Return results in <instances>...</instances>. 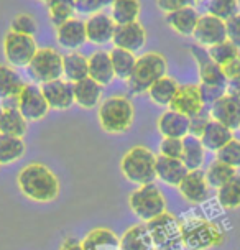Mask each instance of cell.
Masks as SVG:
<instances>
[{"instance_id":"1","label":"cell","mask_w":240,"mask_h":250,"mask_svg":"<svg viewBox=\"0 0 240 250\" xmlns=\"http://www.w3.org/2000/svg\"><path fill=\"white\" fill-rule=\"evenodd\" d=\"M17 185L25 198L35 203H51L60 196L61 185L55 173L43 163H30L17 175Z\"/></svg>"},{"instance_id":"2","label":"cell","mask_w":240,"mask_h":250,"mask_svg":"<svg viewBox=\"0 0 240 250\" xmlns=\"http://www.w3.org/2000/svg\"><path fill=\"white\" fill-rule=\"evenodd\" d=\"M97 119L104 132L120 135L130 130L135 120V107L125 96H110L99 104Z\"/></svg>"},{"instance_id":"3","label":"cell","mask_w":240,"mask_h":250,"mask_svg":"<svg viewBox=\"0 0 240 250\" xmlns=\"http://www.w3.org/2000/svg\"><path fill=\"white\" fill-rule=\"evenodd\" d=\"M166 71H168L166 58L157 51H148L137 56V62L133 66L130 78L125 81L128 91L135 94V96L148 92V89L158 79L166 76Z\"/></svg>"},{"instance_id":"4","label":"cell","mask_w":240,"mask_h":250,"mask_svg":"<svg viewBox=\"0 0 240 250\" xmlns=\"http://www.w3.org/2000/svg\"><path fill=\"white\" fill-rule=\"evenodd\" d=\"M157 155L146 146H133L120 160V171L133 185H150L157 180Z\"/></svg>"},{"instance_id":"5","label":"cell","mask_w":240,"mask_h":250,"mask_svg":"<svg viewBox=\"0 0 240 250\" xmlns=\"http://www.w3.org/2000/svg\"><path fill=\"white\" fill-rule=\"evenodd\" d=\"M183 247L188 250H209L224 244V232L214 222L202 217H189L181 222Z\"/></svg>"},{"instance_id":"6","label":"cell","mask_w":240,"mask_h":250,"mask_svg":"<svg viewBox=\"0 0 240 250\" xmlns=\"http://www.w3.org/2000/svg\"><path fill=\"white\" fill-rule=\"evenodd\" d=\"M128 206L132 212L146 224L152 219L166 212V199L160 188L155 183H150V185H141L132 191L128 196Z\"/></svg>"},{"instance_id":"7","label":"cell","mask_w":240,"mask_h":250,"mask_svg":"<svg viewBox=\"0 0 240 250\" xmlns=\"http://www.w3.org/2000/svg\"><path fill=\"white\" fill-rule=\"evenodd\" d=\"M155 250H180L183 249V234L181 222L170 212H163L161 216L146 222Z\"/></svg>"},{"instance_id":"8","label":"cell","mask_w":240,"mask_h":250,"mask_svg":"<svg viewBox=\"0 0 240 250\" xmlns=\"http://www.w3.org/2000/svg\"><path fill=\"white\" fill-rule=\"evenodd\" d=\"M26 73L35 84H44L63 78V55L55 48H38Z\"/></svg>"},{"instance_id":"9","label":"cell","mask_w":240,"mask_h":250,"mask_svg":"<svg viewBox=\"0 0 240 250\" xmlns=\"http://www.w3.org/2000/svg\"><path fill=\"white\" fill-rule=\"evenodd\" d=\"M2 51L12 68H26L38 51V46L33 37L8 30L2 40Z\"/></svg>"},{"instance_id":"10","label":"cell","mask_w":240,"mask_h":250,"mask_svg":"<svg viewBox=\"0 0 240 250\" xmlns=\"http://www.w3.org/2000/svg\"><path fill=\"white\" fill-rule=\"evenodd\" d=\"M17 109L30 122H40L50 112V105L44 101L41 89L35 83L25 84L17 97Z\"/></svg>"},{"instance_id":"11","label":"cell","mask_w":240,"mask_h":250,"mask_svg":"<svg viewBox=\"0 0 240 250\" xmlns=\"http://www.w3.org/2000/svg\"><path fill=\"white\" fill-rule=\"evenodd\" d=\"M194 40L198 44H201L204 48H211L214 44H219L227 40V33H225V21L217 19L214 15H204L199 17L196 30L193 33Z\"/></svg>"},{"instance_id":"12","label":"cell","mask_w":240,"mask_h":250,"mask_svg":"<svg viewBox=\"0 0 240 250\" xmlns=\"http://www.w3.org/2000/svg\"><path fill=\"white\" fill-rule=\"evenodd\" d=\"M168 109L183 114L186 117H193V115L206 110L198 84H183V86L180 84Z\"/></svg>"},{"instance_id":"13","label":"cell","mask_w":240,"mask_h":250,"mask_svg":"<svg viewBox=\"0 0 240 250\" xmlns=\"http://www.w3.org/2000/svg\"><path fill=\"white\" fill-rule=\"evenodd\" d=\"M209 115L229 130H237L240 128V101L225 92L220 99H217L209 107Z\"/></svg>"},{"instance_id":"14","label":"cell","mask_w":240,"mask_h":250,"mask_svg":"<svg viewBox=\"0 0 240 250\" xmlns=\"http://www.w3.org/2000/svg\"><path fill=\"white\" fill-rule=\"evenodd\" d=\"M41 94L50 105V109L55 110H68L74 104V91L73 83L66 81V79H56V81L44 83L40 86Z\"/></svg>"},{"instance_id":"15","label":"cell","mask_w":240,"mask_h":250,"mask_svg":"<svg viewBox=\"0 0 240 250\" xmlns=\"http://www.w3.org/2000/svg\"><path fill=\"white\" fill-rule=\"evenodd\" d=\"M56 43L61 48L71 51H78L79 48L84 46V43L87 42L86 35V23L84 20H79L76 17L64 21L63 25H60L55 31Z\"/></svg>"},{"instance_id":"16","label":"cell","mask_w":240,"mask_h":250,"mask_svg":"<svg viewBox=\"0 0 240 250\" xmlns=\"http://www.w3.org/2000/svg\"><path fill=\"white\" fill-rule=\"evenodd\" d=\"M114 48H122L130 53H139L146 43V30L140 21L128 25H117L112 38Z\"/></svg>"},{"instance_id":"17","label":"cell","mask_w":240,"mask_h":250,"mask_svg":"<svg viewBox=\"0 0 240 250\" xmlns=\"http://www.w3.org/2000/svg\"><path fill=\"white\" fill-rule=\"evenodd\" d=\"M84 23H86L87 42L94 44H107L112 42L117 25L112 20V17L107 15V13L99 12L94 13V15H89Z\"/></svg>"},{"instance_id":"18","label":"cell","mask_w":240,"mask_h":250,"mask_svg":"<svg viewBox=\"0 0 240 250\" xmlns=\"http://www.w3.org/2000/svg\"><path fill=\"white\" fill-rule=\"evenodd\" d=\"M209 188L211 186L207 185L202 169H194V171H188V175L183 178L178 189L186 201L193 204H201L209 198Z\"/></svg>"},{"instance_id":"19","label":"cell","mask_w":240,"mask_h":250,"mask_svg":"<svg viewBox=\"0 0 240 250\" xmlns=\"http://www.w3.org/2000/svg\"><path fill=\"white\" fill-rule=\"evenodd\" d=\"M157 124L163 138H184L189 133V117L171 109L164 110Z\"/></svg>"},{"instance_id":"20","label":"cell","mask_w":240,"mask_h":250,"mask_svg":"<svg viewBox=\"0 0 240 250\" xmlns=\"http://www.w3.org/2000/svg\"><path fill=\"white\" fill-rule=\"evenodd\" d=\"M199 13L194 7H184L181 10L171 12L164 15V21L175 33L181 37H193L194 30H196Z\"/></svg>"},{"instance_id":"21","label":"cell","mask_w":240,"mask_h":250,"mask_svg":"<svg viewBox=\"0 0 240 250\" xmlns=\"http://www.w3.org/2000/svg\"><path fill=\"white\" fill-rule=\"evenodd\" d=\"M102 87L99 83H96L94 79H91L87 76L86 79L73 84L74 91V104H78L81 109L91 110L100 104L102 99Z\"/></svg>"},{"instance_id":"22","label":"cell","mask_w":240,"mask_h":250,"mask_svg":"<svg viewBox=\"0 0 240 250\" xmlns=\"http://www.w3.org/2000/svg\"><path fill=\"white\" fill-rule=\"evenodd\" d=\"M28 132V120L17 107L2 105L0 109V135L23 138Z\"/></svg>"},{"instance_id":"23","label":"cell","mask_w":240,"mask_h":250,"mask_svg":"<svg viewBox=\"0 0 240 250\" xmlns=\"http://www.w3.org/2000/svg\"><path fill=\"white\" fill-rule=\"evenodd\" d=\"M157 180L168 186H180V183L183 181V178L188 175V168L184 167V163L181 160L168 158V156L158 155L157 156Z\"/></svg>"},{"instance_id":"24","label":"cell","mask_w":240,"mask_h":250,"mask_svg":"<svg viewBox=\"0 0 240 250\" xmlns=\"http://www.w3.org/2000/svg\"><path fill=\"white\" fill-rule=\"evenodd\" d=\"M89 64V78L99 83L102 87L107 86L115 79L112 62L107 51H96L87 58Z\"/></svg>"},{"instance_id":"25","label":"cell","mask_w":240,"mask_h":250,"mask_svg":"<svg viewBox=\"0 0 240 250\" xmlns=\"http://www.w3.org/2000/svg\"><path fill=\"white\" fill-rule=\"evenodd\" d=\"M234 138V132L229 130L227 127H224L222 124L216 122V120H209V124L204 128L202 135L199 137L202 146L206 151H219L225 144H229Z\"/></svg>"},{"instance_id":"26","label":"cell","mask_w":240,"mask_h":250,"mask_svg":"<svg viewBox=\"0 0 240 250\" xmlns=\"http://www.w3.org/2000/svg\"><path fill=\"white\" fill-rule=\"evenodd\" d=\"M120 250H155L148 229L145 224L132 226L120 237Z\"/></svg>"},{"instance_id":"27","label":"cell","mask_w":240,"mask_h":250,"mask_svg":"<svg viewBox=\"0 0 240 250\" xmlns=\"http://www.w3.org/2000/svg\"><path fill=\"white\" fill-rule=\"evenodd\" d=\"M25 83L10 64H0V101L7 102L17 99Z\"/></svg>"},{"instance_id":"28","label":"cell","mask_w":240,"mask_h":250,"mask_svg":"<svg viewBox=\"0 0 240 250\" xmlns=\"http://www.w3.org/2000/svg\"><path fill=\"white\" fill-rule=\"evenodd\" d=\"M84 250H120V239L110 229L97 227L82 239Z\"/></svg>"},{"instance_id":"29","label":"cell","mask_w":240,"mask_h":250,"mask_svg":"<svg viewBox=\"0 0 240 250\" xmlns=\"http://www.w3.org/2000/svg\"><path fill=\"white\" fill-rule=\"evenodd\" d=\"M141 3L140 0H114L110 5V17L115 25L135 23L140 19Z\"/></svg>"},{"instance_id":"30","label":"cell","mask_w":240,"mask_h":250,"mask_svg":"<svg viewBox=\"0 0 240 250\" xmlns=\"http://www.w3.org/2000/svg\"><path fill=\"white\" fill-rule=\"evenodd\" d=\"M204 158H206V148L202 146L201 140L198 137L186 135L183 138V156H181V162L184 163L188 171L201 169L204 165Z\"/></svg>"},{"instance_id":"31","label":"cell","mask_w":240,"mask_h":250,"mask_svg":"<svg viewBox=\"0 0 240 250\" xmlns=\"http://www.w3.org/2000/svg\"><path fill=\"white\" fill-rule=\"evenodd\" d=\"M178 87H180V84L176 83V79L166 74V76H163L161 79H158V81L148 89L146 94H148L150 101H152L153 104L161 105V107H170Z\"/></svg>"},{"instance_id":"32","label":"cell","mask_w":240,"mask_h":250,"mask_svg":"<svg viewBox=\"0 0 240 250\" xmlns=\"http://www.w3.org/2000/svg\"><path fill=\"white\" fill-rule=\"evenodd\" d=\"M63 76L66 81L78 83L81 79H86L89 76L87 58L82 56L78 51H71L63 56Z\"/></svg>"},{"instance_id":"33","label":"cell","mask_w":240,"mask_h":250,"mask_svg":"<svg viewBox=\"0 0 240 250\" xmlns=\"http://www.w3.org/2000/svg\"><path fill=\"white\" fill-rule=\"evenodd\" d=\"M25 151L26 145L23 138L0 135V165L2 167L19 162L21 156L25 155Z\"/></svg>"},{"instance_id":"34","label":"cell","mask_w":240,"mask_h":250,"mask_svg":"<svg viewBox=\"0 0 240 250\" xmlns=\"http://www.w3.org/2000/svg\"><path fill=\"white\" fill-rule=\"evenodd\" d=\"M109 56H110V62H112L115 78L127 81V79L130 78L133 66H135V62H137L135 53L122 50V48H112Z\"/></svg>"},{"instance_id":"35","label":"cell","mask_w":240,"mask_h":250,"mask_svg":"<svg viewBox=\"0 0 240 250\" xmlns=\"http://www.w3.org/2000/svg\"><path fill=\"white\" fill-rule=\"evenodd\" d=\"M204 175H206L209 186L219 189L220 186H224L225 183L230 181L235 175H237V169L219 162V160H214V162L209 163V167L206 171H204Z\"/></svg>"},{"instance_id":"36","label":"cell","mask_w":240,"mask_h":250,"mask_svg":"<svg viewBox=\"0 0 240 250\" xmlns=\"http://www.w3.org/2000/svg\"><path fill=\"white\" fill-rule=\"evenodd\" d=\"M217 201L224 209H239L240 208V175L237 173L232 180L225 183L217 189Z\"/></svg>"},{"instance_id":"37","label":"cell","mask_w":240,"mask_h":250,"mask_svg":"<svg viewBox=\"0 0 240 250\" xmlns=\"http://www.w3.org/2000/svg\"><path fill=\"white\" fill-rule=\"evenodd\" d=\"M46 7H48V17H50V21L55 28L63 25L69 19H73L74 12H76L74 3L71 0H48Z\"/></svg>"},{"instance_id":"38","label":"cell","mask_w":240,"mask_h":250,"mask_svg":"<svg viewBox=\"0 0 240 250\" xmlns=\"http://www.w3.org/2000/svg\"><path fill=\"white\" fill-rule=\"evenodd\" d=\"M198 69H199V78H201V84H209V86H219L227 89V79H225L224 73H222L220 66L216 64L212 60L198 66Z\"/></svg>"},{"instance_id":"39","label":"cell","mask_w":240,"mask_h":250,"mask_svg":"<svg viewBox=\"0 0 240 250\" xmlns=\"http://www.w3.org/2000/svg\"><path fill=\"white\" fill-rule=\"evenodd\" d=\"M207 50L211 60L219 66H224L225 62H229L235 56L240 55V48L235 46L234 43H230L229 40H225V42H222L219 44H214V46L207 48Z\"/></svg>"},{"instance_id":"40","label":"cell","mask_w":240,"mask_h":250,"mask_svg":"<svg viewBox=\"0 0 240 250\" xmlns=\"http://www.w3.org/2000/svg\"><path fill=\"white\" fill-rule=\"evenodd\" d=\"M207 13L225 21L239 13V0H209Z\"/></svg>"},{"instance_id":"41","label":"cell","mask_w":240,"mask_h":250,"mask_svg":"<svg viewBox=\"0 0 240 250\" xmlns=\"http://www.w3.org/2000/svg\"><path fill=\"white\" fill-rule=\"evenodd\" d=\"M216 160L229 165L235 169L240 168V140L232 138L229 144H225L219 151H216Z\"/></svg>"},{"instance_id":"42","label":"cell","mask_w":240,"mask_h":250,"mask_svg":"<svg viewBox=\"0 0 240 250\" xmlns=\"http://www.w3.org/2000/svg\"><path fill=\"white\" fill-rule=\"evenodd\" d=\"M10 30L20 35L33 37L38 31V23H37V20H35V17L30 15V13H19L17 17H13V20L10 23Z\"/></svg>"},{"instance_id":"43","label":"cell","mask_w":240,"mask_h":250,"mask_svg":"<svg viewBox=\"0 0 240 250\" xmlns=\"http://www.w3.org/2000/svg\"><path fill=\"white\" fill-rule=\"evenodd\" d=\"M160 155L181 160V156H183V138H163L160 142Z\"/></svg>"},{"instance_id":"44","label":"cell","mask_w":240,"mask_h":250,"mask_svg":"<svg viewBox=\"0 0 240 250\" xmlns=\"http://www.w3.org/2000/svg\"><path fill=\"white\" fill-rule=\"evenodd\" d=\"M114 0H82L74 5L76 12L84 13V15H94V13H99L102 8L112 5Z\"/></svg>"},{"instance_id":"45","label":"cell","mask_w":240,"mask_h":250,"mask_svg":"<svg viewBox=\"0 0 240 250\" xmlns=\"http://www.w3.org/2000/svg\"><path fill=\"white\" fill-rule=\"evenodd\" d=\"M199 91H201L204 105L211 107L217 99H220V97L227 92V89L219 87V86H209V84H199Z\"/></svg>"},{"instance_id":"46","label":"cell","mask_w":240,"mask_h":250,"mask_svg":"<svg viewBox=\"0 0 240 250\" xmlns=\"http://www.w3.org/2000/svg\"><path fill=\"white\" fill-rule=\"evenodd\" d=\"M211 120V115H209V110H202L201 114H196L193 117H189V133L188 135H193V137H201L206 125L209 124Z\"/></svg>"},{"instance_id":"47","label":"cell","mask_w":240,"mask_h":250,"mask_svg":"<svg viewBox=\"0 0 240 250\" xmlns=\"http://www.w3.org/2000/svg\"><path fill=\"white\" fill-rule=\"evenodd\" d=\"M199 0H157V7L164 15L176 10H181L184 7H194Z\"/></svg>"},{"instance_id":"48","label":"cell","mask_w":240,"mask_h":250,"mask_svg":"<svg viewBox=\"0 0 240 250\" xmlns=\"http://www.w3.org/2000/svg\"><path fill=\"white\" fill-rule=\"evenodd\" d=\"M225 33L229 42L240 48V13H235L234 17L225 20Z\"/></svg>"},{"instance_id":"49","label":"cell","mask_w":240,"mask_h":250,"mask_svg":"<svg viewBox=\"0 0 240 250\" xmlns=\"http://www.w3.org/2000/svg\"><path fill=\"white\" fill-rule=\"evenodd\" d=\"M222 73H224L225 79L229 81H234V79L240 78V55L235 56L234 60H230L229 62H225L224 66H220Z\"/></svg>"},{"instance_id":"50","label":"cell","mask_w":240,"mask_h":250,"mask_svg":"<svg viewBox=\"0 0 240 250\" xmlns=\"http://www.w3.org/2000/svg\"><path fill=\"white\" fill-rule=\"evenodd\" d=\"M60 250H84L82 247V240H79L76 237H68L63 240Z\"/></svg>"},{"instance_id":"51","label":"cell","mask_w":240,"mask_h":250,"mask_svg":"<svg viewBox=\"0 0 240 250\" xmlns=\"http://www.w3.org/2000/svg\"><path fill=\"white\" fill-rule=\"evenodd\" d=\"M227 94H230V96H234L235 99L240 101V78L227 83Z\"/></svg>"},{"instance_id":"52","label":"cell","mask_w":240,"mask_h":250,"mask_svg":"<svg viewBox=\"0 0 240 250\" xmlns=\"http://www.w3.org/2000/svg\"><path fill=\"white\" fill-rule=\"evenodd\" d=\"M71 2L74 3V5H76V3H79V2H82V0H71Z\"/></svg>"},{"instance_id":"53","label":"cell","mask_w":240,"mask_h":250,"mask_svg":"<svg viewBox=\"0 0 240 250\" xmlns=\"http://www.w3.org/2000/svg\"><path fill=\"white\" fill-rule=\"evenodd\" d=\"M40 2H48V0H40Z\"/></svg>"},{"instance_id":"54","label":"cell","mask_w":240,"mask_h":250,"mask_svg":"<svg viewBox=\"0 0 240 250\" xmlns=\"http://www.w3.org/2000/svg\"><path fill=\"white\" fill-rule=\"evenodd\" d=\"M239 8H240V0H239Z\"/></svg>"},{"instance_id":"55","label":"cell","mask_w":240,"mask_h":250,"mask_svg":"<svg viewBox=\"0 0 240 250\" xmlns=\"http://www.w3.org/2000/svg\"><path fill=\"white\" fill-rule=\"evenodd\" d=\"M199 2H201V0H199Z\"/></svg>"}]
</instances>
